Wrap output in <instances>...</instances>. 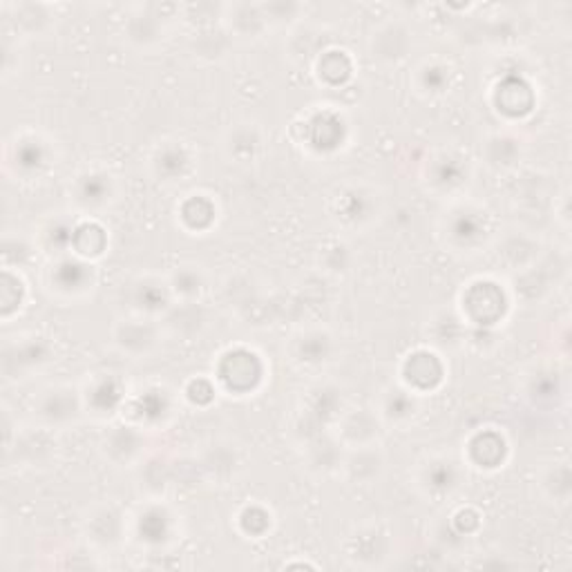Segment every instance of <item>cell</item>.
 <instances>
[{
    "instance_id": "1",
    "label": "cell",
    "mask_w": 572,
    "mask_h": 572,
    "mask_svg": "<svg viewBox=\"0 0 572 572\" xmlns=\"http://www.w3.org/2000/svg\"><path fill=\"white\" fill-rule=\"evenodd\" d=\"M439 235L452 253L474 255L487 244L492 235L490 215L483 204L468 197L450 199L446 212L441 215Z\"/></svg>"
},
{
    "instance_id": "2",
    "label": "cell",
    "mask_w": 572,
    "mask_h": 572,
    "mask_svg": "<svg viewBox=\"0 0 572 572\" xmlns=\"http://www.w3.org/2000/svg\"><path fill=\"white\" fill-rule=\"evenodd\" d=\"M119 199V179L106 166H88L69 182V201L79 215L99 218Z\"/></svg>"
},
{
    "instance_id": "3",
    "label": "cell",
    "mask_w": 572,
    "mask_h": 572,
    "mask_svg": "<svg viewBox=\"0 0 572 572\" xmlns=\"http://www.w3.org/2000/svg\"><path fill=\"white\" fill-rule=\"evenodd\" d=\"M84 409H86L84 392L67 383L43 387L32 403V414L36 425L47 427L52 432L77 425L79 418L84 416Z\"/></svg>"
},
{
    "instance_id": "4",
    "label": "cell",
    "mask_w": 572,
    "mask_h": 572,
    "mask_svg": "<svg viewBox=\"0 0 572 572\" xmlns=\"http://www.w3.org/2000/svg\"><path fill=\"white\" fill-rule=\"evenodd\" d=\"M463 483L465 468L450 454L425 457L414 472V485L427 498H450L463 487Z\"/></svg>"
},
{
    "instance_id": "5",
    "label": "cell",
    "mask_w": 572,
    "mask_h": 572,
    "mask_svg": "<svg viewBox=\"0 0 572 572\" xmlns=\"http://www.w3.org/2000/svg\"><path fill=\"white\" fill-rule=\"evenodd\" d=\"M95 268L86 260L58 257L45 273V289L63 302H79L95 289Z\"/></svg>"
},
{
    "instance_id": "6",
    "label": "cell",
    "mask_w": 572,
    "mask_h": 572,
    "mask_svg": "<svg viewBox=\"0 0 572 572\" xmlns=\"http://www.w3.org/2000/svg\"><path fill=\"white\" fill-rule=\"evenodd\" d=\"M110 338L117 351L132 358V361H141V358L157 351L164 338V329L157 318L130 314L112 324Z\"/></svg>"
},
{
    "instance_id": "7",
    "label": "cell",
    "mask_w": 572,
    "mask_h": 572,
    "mask_svg": "<svg viewBox=\"0 0 572 572\" xmlns=\"http://www.w3.org/2000/svg\"><path fill=\"white\" fill-rule=\"evenodd\" d=\"M425 186L439 197L457 199L472 179V164L457 151H437L425 164Z\"/></svg>"
},
{
    "instance_id": "8",
    "label": "cell",
    "mask_w": 572,
    "mask_h": 572,
    "mask_svg": "<svg viewBox=\"0 0 572 572\" xmlns=\"http://www.w3.org/2000/svg\"><path fill=\"white\" fill-rule=\"evenodd\" d=\"M333 212L342 227L363 231L376 222L381 212V197L370 184H349L338 193Z\"/></svg>"
},
{
    "instance_id": "9",
    "label": "cell",
    "mask_w": 572,
    "mask_h": 572,
    "mask_svg": "<svg viewBox=\"0 0 572 572\" xmlns=\"http://www.w3.org/2000/svg\"><path fill=\"white\" fill-rule=\"evenodd\" d=\"M367 50L374 63L385 67H396L407 61L414 50V32L400 19H387L370 32Z\"/></svg>"
},
{
    "instance_id": "10",
    "label": "cell",
    "mask_w": 572,
    "mask_h": 572,
    "mask_svg": "<svg viewBox=\"0 0 572 572\" xmlns=\"http://www.w3.org/2000/svg\"><path fill=\"white\" fill-rule=\"evenodd\" d=\"M81 530L88 546H92L99 552H112L125 541L128 521L117 506L97 504L86 513Z\"/></svg>"
},
{
    "instance_id": "11",
    "label": "cell",
    "mask_w": 572,
    "mask_h": 572,
    "mask_svg": "<svg viewBox=\"0 0 572 572\" xmlns=\"http://www.w3.org/2000/svg\"><path fill=\"white\" fill-rule=\"evenodd\" d=\"M128 302H130V314L160 320L175 305V296L170 292V284L166 277L146 273L130 282Z\"/></svg>"
},
{
    "instance_id": "12",
    "label": "cell",
    "mask_w": 572,
    "mask_h": 572,
    "mask_svg": "<svg viewBox=\"0 0 572 572\" xmlns=\"http://www.w3.org/2000/svg\"><path fill=\"white\" fill-rule=\"evenodd\" d=\"M266 143V132L255 119H240L222 134V153L231 164H253Z\"/></svg>"
},
{
    "instance_id": "13",
    "label": "cell",
    "mask_w": 572,
    "mask_h": 572,
    "mask_svg": "<svg viewBox=\"0 0 572 572\" xmlns=\"http://www.w3.org/2000/svg\"><path fill=\"white\" fill-rule=\"evenodd\" d=\"M387 470V454L381 441L344 448L340 474L353 485H372L383 479Z\"/></svg>"
},
{
    "instance_id": "14",
    "label": "cell",
    "mask_w": 572,
    "mask_h": 572,
    "mask_svg": "<svg viewBox=\"0 0 572 572\" xmlns=\"http://www.w3.org/2000/svg\"><path fill=\"white\" fill-rule=\"evenodd\" d=\"M50 344L38 336H21L16 342H8L3 351V370L8 378L23 381L32 372L43 370L50 363Z\"/></svg>"
},
{
    "instance_id": "15",
    "label": "cell",
    "mask_w": 572,
    "mask_h": 572,
    "mask_svg": "<svg viewBox=\"0 0 572 572\" xmlns=\"http://www.w3.org/2000/svg\"><path fill=\"white\" fill-rule=\"evenodd\" d=\"M374 411L383 427H407L420 411V394L407 385H387L381 389Z\"/></svg>"
},
{
    "instance_id": "16",
    "label": "cell",
    "mask_w": 572,
    "mask_h": 572,
    "mask_svg": "<svg viewBox=\"0 0 572 572\" xmlns=\"http://www.w3.org/2000/svg\"><path fill=\"white\" fill-rule=\"evenodd\" d=\"M8 454L16 452V463L21 468H45L56 457V439L47 427H32L16 432V439L6 448Z\"/></svg>"
},
{
    "instance_id": "17",
    "label": "cell",
    "mask_w": 572,
    "mask_h": 572,
    "mask_svg": "<svg viewBox=\"0 0 572 572\" xmlns=\"http://www.w3.org/2000/svg\"><path fill=\"white\" fill-rule=\"evenodd\" d=\"M101 452L114 468L136 465L143 459V452H146V435L134 425L112 427L101 441Z\"/></svg>"
},
{
    "instance_id": "18",
    "label": "cell",
    "mask_w": 572,
    "mask_h": 572,
    "mask_svg": "<svg viewBox=\"0 0 572 572\" xmlns=\"http://www.w3.org/2000/svg\"><path fill=\"white\" fill-rule=\"evenodd\" d=\"M381 427L383 422L378 420L376 411L361 407L342 411V416L333 425V435L344 448H355L381 441Z\"/></svg>"
},
{
    "instance_id": "19",
    "label": "cell",
    "mask_w": 572,
    "mask_h": 572,
    "mask_svg": "<svg viewBox=\"0 0 572 572\" xmlns=\"http://www.w3.org/2000/svg\"><path fill=\"white\" fill-rule=\"evenodd\" d=\"M123 38L139 52H153L166 38V21L155 8H139L123 25Z\"/></svg>"
},
{
    "instance_id": "20",
    "label": "cell",
    "mask_w": 572,
    "mask_h": 572,
    "mask_svg": "<svg viewBox=\"0 0 572 572\" xmlns=\"http://www.w3.org/2000/svg\"><path fill=\"white\" fill-rule=\"evenodd\" d=\"M481 157L496 173L513 170L521 164L524 139L513 130H496L485 136L481 146Z\"/></svg>"
},
{
    "instance_id": "21",
    "label": "cell",
    "mask_w": 572,
    "mask_h": 572,
    "mask_svg": "<svg viewBox=\"0 0 572 572\" xmlns=\"http://www.w3.org/2000/svg\"><path fill=\"white\" fill-rule=\"evenodd\" d=\"M151 170L160 182H182L193 170V155L184 141L166 139L151 155Z\"/></svg>"
},
{
    "instance_id": "22",
    "label": "cell",
    "mask_w": 572,
    "mask_h": 572,
    "mask_svg": "<svg viewBox=\"0 0 572 572\" xmlns=\"http://www.w3.org/2000/svg\"><path fill=\"white\" fill-rule=\"evenodd\" d=\"M222 25L224 32L242 43L260 41L268 32V23L260 10V6L251 3H229L222 8Z\"/></svg>"
},
{
    "instance_id": "23",
    "label": "cell",
    "mask_w": 572,
    "mask_h": 572,
    "mask_svg": "<svg viewBox=\"0 0 572 572\" xmlns=\"http://www.w3.org/2000/svg\"><path fill=\"white\" fill-rule=\"evenodd\" d=\"M292 355L300 367H322L331 363L333 336L322 327L305 329L292 338Z\"/></svg>"
},
{
    "instance_id": "24",
    "label": "cell",
    "mask_w": 572,
    "mask_h": 572,
    "mask_svg": "<svg viewBox=\"0 0 572 572\" xmlns=\"http://www.w3.org/2000/svg\"><path fill=\"white\" fill-rule=\"evenodd\" d=\"M342 457H344V446L338 441L333 429L309 437L305 441V465L311 474L318 476H329L336 472L340 474Z\"/></svg>"
},
{
    "instance_id": "25",
    "label": "cell",
    "mask_w": 572,
    "mask_h": 572,
    "mask_svg": "<svg viewBox=\"0 0 572 572\" xmlns=\"http://www.w3.org/2000/svg\"><path fill=\"white\" fill-rule=\"evenodd\" d=\"M454 69L443 58H425L414 67V75L409 79L414 92L422 99L443 97L452 88Z\"/></svg>"
},
{
    "instance_id": "26",
    "label": "cell",
    "mask_w": 572,
    "mask_h": 572,
    "mask_svg": "<svg viewBox=\"0 0 572 572\" xmlns=\"http://www.w3.org/2000/svg\"><path fill=\"white\" fill-rule=\"evenodd\" d=\"M75 238H77L75 220H72L69 215H54V218H50L38 229L34 244L52 260H58L65 257L69 249H75Z\"/></svg>"
},
{
    "instance_id": "27",
    "label": "cell",
    "mask_w": 572,
    "mask_h": 572,
    "mask_svg": "<svg viewBox=\"0 0 572 572\" xmlns=\"http://www.w3.org/2000/svg\"><path fill=\"white\" fill-rule=\"evenodd\" d=\"M160 322H162L164 333L179 336V338H193V336H199L206 329L208 314L197 300L195 302H175L160 318Z\"/></svg>"
},
{
    "instance_id": "28",
    "label": "cell",
    "mask_w": 572,
    "mask_h": 572,
    "mask_svg": "<svg viewBox=\"0 0 572 572\" xmlns=\"http://www.w3.org/2000/svg\"><path fill=\"white\" fill-rule=\"evenodd\" d=\"M177 302H195L206 289V271L195 262H184L166 277Z\"/></svg>"
},
{
    "instance_id": "29",
    "label": "cell",
    "mask_w": 572,
    "mask_h": 572,
    "mask_svg": "<svg viewBox=\"0 0 572 572\" xmlns=\"http://www.w3.org/2000/svg\"><path fill=\"white\" fill-rule=\"evenodd\" d=\"M353 548L349 550V559L355 565H370V568H381L387 561V552H389V539L387 535L378 532V530H370V532H361L358 537H353Z\"/></svg>"
},
{
    "instance_id": "30",
    "label": "cell",
    "mask_w": 572,
    "mask_h": 572,
    "mask_svg": "<svg viewBox=\"0 0 572 572\" xmlns=\"http://www.w3.org/2000/svg\"><path fill=\"white\" fill-rule=\"evenodd\" d=\"M10 151H16V166L21 173H38L41 168H45L50 164V155H47V141H43L41 136H32V139H16V143H10Z\"/></svg>"
},
{
    "instance_id": "31",
    "label": "cell",
    "mask_w": 572,
    "mask_h": 572,
    "mask_svg": "<svg viewBox=\"0 0 572 572\" xmlns=\"http://www.w3.org/2000/svg\"><path fill=\"white\" fill-rule=\"evenodd\" d=\"M16 14H14V23H16V30L19 34L23 36H38V34H45L56 16L54 12L50 10V6H36V3H23V6H16L14 8Z\"/></svg>"
},
{
    "instance_id": "32",
    "label": "cell",
    "mask_w": 572,
    "mask_h": 572,
    "mask_svg": "<svg viewBox=\"0 0 572 572\" xmlns=\"http://www.w3.org/2000/svg\"><path fill=\"white\" fill-rule=\"evenodd\" d=\"M238 450L233 443L212 441L210 448L204 450V470L215 479H229L238 468Z\"/></svg>"
},
{
    "instance_id": "33",
    "label": "cell",
    "mask_w": 572,
    "mask_h": 572,
    "mask_svg": "<svg viewBox=\"0 0 572 572\" xmlns=\"http://www.w3.org/2000/svg\"><path fill=\"white\" fill-rule=\"evenodd\" d=\"M539 487L552 501V504H568V498H570L568 463H550L539 476Z\"/></svg>"
}]
</instances>
